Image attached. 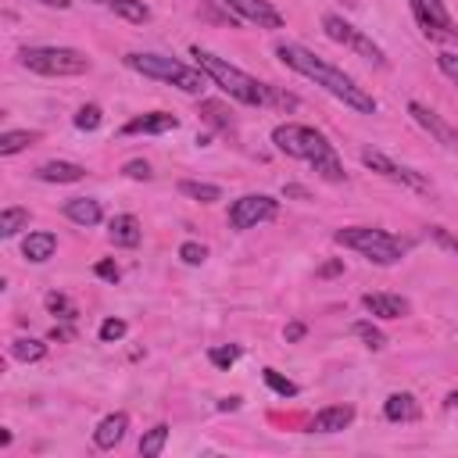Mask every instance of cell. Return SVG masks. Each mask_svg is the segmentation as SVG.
<instances>
[{
  "mask_svg": "<svg viewBox=\"0 0 458 458\" xmlns=\"http://www.w3.org/2000/svg\"><path fill=\"white\" fill-rule=\"evenodd\" d=\"M125 329H129V326H125L122 318H104V322H100V340H104V344H114V340L125 336Z\"/></svg>",
  "mask_w": 458,
  "mask_h": 458,
  "instance_id": "cell-35",
  "label": "cell"
},
{
  "mask_svg": "<svg viewBox=\"0 0 458 458\" xmlns=\"http://www.w3.org/2000/svg\"><path fill=\"white\" fill-rule=\"evenodd\" d=\"M21 229H29V208H4L0 211V236L11 240Z\"/></svg>",
  "mask_w": 458,
  "mask_h": 458,
  "instance_id": "cell-24",
  "label": "cell"
},
{
  "mask_svg": "<svg viewBox=\"0 0 458 458\" xmlns=\"http://www.w3.org/2000/svg\"><path fill=\"white\" fill-rule=\"evenodd\" d=\"M354 422V408L351 404H326L315 411L311 419V433H340Z\"/></svg>",
  "mask_w": 458,
  "mask_h": 458,
  "instance_id": "cell-15",
  "label": "cell"
},
{
  "mask_svg": "<svg viewBox=\"0 0 458 458\" xmlns=\"http://www.w3.org/2000/svg\"><path fill=\"white\" fill-rule=\"evenodd\" d=\"M415 25L422 29L426 39L433 43H458V21L444 7V0H408Z\"/></svg>",
  "mask_w": 458,
  "mask_h": 458,
  "instance_id": "cell-8",
  "label": "cell"
},
{
  "mask_svg": "<svg viewBox=\"0 0 458 458\" xmlns=\"http://www.w3.org/2000/svg\"><path fill=\"white\" fill-rule=\"evenodd\" d=\"M204 122H211L215 129H222V132H236V122L225 114V107L218 104V100H200V111H197Z\"/></svg>",
  "mask_w": 458,
  "mask_h": 458,
  "instance_id": "cell-26",
  "label": "cell"
},
{
  "mask_svg": "<svg viewBox=\"0 0 458 458\" xmlns=\"http://www.w3.org/2000/svg\"><path fill=\"white\" fill-rule=\"evenodd\" d=\"M193 57H197V68H204V75L215 82V86H222L233 100H240V104H268V97H272V86L268 82H258L254 75H247L243 68H236V64H229L225 57H218V54H211V50H200V47H193Z\"/></svg>",
  "mask_w": 458,
  "mask_h": 458,
  "instance_id": "cell-3",
  "label": "cell"
},
{
  "mask_svg": "<svg viewBox=\"0 0 458 458\" xmlns=\"http://www.w3.org/2000/svg\"><path fill=\"white\" fill-rule=\"evenodd\" d=\"M43 7H57V11H64V7H72V0H39Z\"/></svg>",
  "mask_w": 458,
  "mask_h": 458,
  "instance_id": "cell-42",
  "label": "cell"
},
{
  "mask_svg": "<svg viewBox=\"0 0 458 458\" xmlns=\"http://www.w3.org/2000/svg\"><path fill=\"white\" fill-rule=\"evenodd\" d=\"M122 172H125L129 179H143V182L150 179V165H147V161H140V157H136V161H125V168H122Z\"/></svg>",
  "mask_w": 458,
  "mask_h": 458,
  "instance_id": "cell-39",
  "label": "cell"
},
{
  "mask_svg": "<svg viewBox=\"0 0 458 458\" xmlns=\"http://www.w3.org/2000/svg\"><path fill=\"white\" fill-rule=\"evenodd\" d=\"M419 401L408 394V390H401V394H390L386 401H383V415L390 419V422H415L419 419Z\"/></svg>",
  "mask_w": 458,
  "mask_h": 458,
  "instance_id": "cell-20",
  "label": "cell"
},
{
  "mask_svg": "<svg viewBox=\"0 0 458 458\" xmlns=\"http://www.w3.org/2000/svg\"><path fill=\"white\" fill-rule=\"evenodd\" d=\"M179 258H182L186 265H200V261L208 258V247H204V243H197V240H186V243L179 247Z\"/></svg>",
  "mask_w": 458,
  "mask_h": 458,
  "instance_id": "cell-34",
  "label": "cell"
},
{
  "mask_svg": "<svg viewBox=\"0 0 458 458\" xmlns=\"http://www.w3.org/2000/svg\"><path fill=\"white\" fill-rule=\"evenodd\" d=\"M261 376H265V383H268L279 397H293V394H297V383H293V379H286V376H279L276 369H265Z\"/></svg>",
  "mask_w": 458,
  "mask_h": 458,
  "instance_id": "cell-31",
  "label": "cell"
},
{
  "mask_svg": "<svg viewBox=\"0 0 458 458\" xmlns=\"http://www.w3.org/2000/svg\"><path fill=\"white\" fill-rule=\"evenodd\" d=\"M179 193L190 197V200H200V204L222 200V186H215V182H197V179H182V182H179Z\"/></svg>",
  "mask_w": 458,
  "mask_h": 458,
  "instance_id": "cell-23",
  "label": "cell"
},
{
  "mask_svg": "<svg viewBox=\"0 0 458 458\" xmlns=\"http://www.w3.org/2000/svg\"><path fill=\"white\" fill-rule=\"evenodd\" d=\"M93 4H104V7H107V4H111V0H93Z\"/></svg>",
  "mask_w": 458,
  "mask_h": 458,
  "instance_id": "cell-45",
  "label": "cell"
},
{
  "mask_svg": "<svg viewBox=\"0 0 458 458\" xmlns=\"http://www.w3.org/2000/svg\"><path fill=\"white\" fill-rule=\"evenodd\" d=\"M218 408L222 411H236L240 408V397H225V401H218Z\"/></svg>",
  "mask_w": 458,
  "mask_h": 458,
  "instance_id": "cell-41",
  "label": "cell"
},
{
  "mask_svg": "<svg viewBox=\"0 0 458 458\" xmlns=\"http://www.w3.org/2000/svg\"><path fill=\"white\" fill-rule=\"evenodd\" d=\"M447 408H458V390H454V394H447Z\"/></svg>",
  "mask_w": 458,
  "mask_h": 458,
  "instance_id": "cell-44",
  "label": "cell"
},
{
  "mask_svg": "<svg viewBox=\"0 0 458 458\" xmlns=\"http://www.w3.org/2000/svg\"><path fill=\"white\" fill-rule=\"evenodd\" d=\"M336 272H340V265H336V261H333V265H326V268H322V272H318V276H336Z\"/></svg>",
  "mask_w": 458,
  "mask_h": 458,
  "instance_id": "cell-43",
  "label": "cell"
},
{
  "mask_svg": "<svg viewBox=\"0 0 458 458\" xmlns=\"http://www.w3.org/2000/svg\"><path fill=\"white\" fill-rule=\"evenodd\" d=\"M107 236H111L114 247H136L140 236H143L140 218H136V215H114V218L107 222Z\"/></svg>",
  "mask_w": 458,
  "mask_h": 458,
  "instance_id": "cell-17",
  "label": "cell"
},
{
  "mask_svg": "<svg viewBox=\"0 0 458 458\" xmlns=\"http://www.w3.org/2000/svg\"><path fill=\"white\" fill-rule=\"evenodd\" d=\"M236 21H254L258 29H283V14L268 0H222Z\"/></svg>",
  "mask_w": 458,
  "mask_h": 458,
  "instance_id": "cell-11",
  "label": "cell"
},
{
  "mask_svg": "<svg viewBox=\"0 0 458 458\" xmlns=\"http://www.w3.org/2000/svg\"><path fill=\"white\" fill-rule=\"evenodd\" d=\"M64 215H68L75 225H97V222L104 218L100 200H93V197H72V200L64 204Z\"/></svg>",
  "mask_w": 458,
  "mask_h": 458,
  "instance_id": "cell-21",
  "label": "cell"
},
{
  "mask_svg": "<svg viewBox=\"0 0 458 458\" xmlns=\"http://www.w3.org/2000/svg\"><path fill=\"white\" fill-rule=\"evenodd\" d=\"M100 122H104V114H100L97 104H82V107L75 111V129H82V132H93Z\"/></svg>",
  "mask_w": 458,
  "mask_h": 458,
  "instance_id": "cell-30",
  "label": "cell"
},
{
  "mask_svg": "<svg viewBox=\"0 0 458 458\" xmlns=\"http://www.w3.org/2000/svg\"><path fill=\"white\" fill-rule=\"evenodd\" d=\"M361 304H365V311L376 315V318H404V315L411 311L408 297H401V293H365Z\"/></svg>",
  "mask_w": 458,
  "mask_h": 458,
  "instance_id": "cell-14",
  "label": "cell"
},
{
  "mask_svg": "<svg viewBox=\"0 0 458 458\" xmlns=\"http://www.w3.org/2000/svg\"><path fill=\"white\" fill-rule=\"evenodd\" d=\"M18 61L36 75H82L89 72V57L75 47H21Z\"/></svg>",
  "mask_w": 458,
  "mask_h": 458,
  "instance_id": "cell-6",
  "label": "cell"
},
{
  "mask_svg": "<svg viewBox=\"0 0 458 458\" xmlns=\"http://www.w3.org/2000/svg\"><path fill=\"white\" fill-rule=\"evenodd\" d=\"M125 429H129V415H125V411H111V415H104L100 426L93 429V444H97L100 451H111V447H118V444L125 440Z\"/></svg>",
  "mask_w": 458,
  "mask_h": 458,
  "instance_id": "cell-16",
  "label": "cell"
},
{
  "mask_svg": "<svg viewBox=\"0 0 458 458\" xmlns=\"http://www.w3.org/2000/svg\"><path fill=\"white\" fill-rule=\"evenodd\" d=\"M93 272H97L100 279H107V283H118V279H122V268H118V265H114L111 258H104V261H97V265H93Z\"/></svg>",
  "mask_w": 458,
  "mask_h": 458,
  "instance_id": "cell-36",
  "label": "cell"
},
{
  "mask_svg": "<svg viewBox=\"0 0 458 458\" xmlns=\"http://www.w3.org/2000/svg\"><path fill=\"white\" fill-rule=\"evenodd\" d=\"M114 14H122L125 21H136V25H143L147 18H150V7L143 4V0H111L107 4Z\"/></svg>",
  "mask_w": 458,
  "mask_h": 458,
  "instance_id": "cell-28",
  "label": "cell"
},
{
  "mask_svg": "<svg viewBox=\"0 0 458 458\" xmlns=\"http://www.w3.org/2000/svg\"><path fill=\"white\" fill-rule=\"evenodd\" d=\"M276 57L286 64V68H293L297 75H304V79H311L315 86H322L329 97H336L340 104H347L351 111H358V114H376V97L369 93V89H361L347 72H340L336 64H329L326 57H318V54H311L308 47H301V43H276Z\"/></svg>",
  "mask_w": 458,
  "mask_h": 458,
  "instance_id": "cell-1",
  "label": "cell"
},
{
  "mask_svg": "<svg viewBox=\"0 0 458 458\" xmlns=\"http://www.w3.org/2000/svg\"><path fill=\"white\" fill-rule=\"evenodd\" d=\"M283 336H286V344H297V340L304 336V322H290V326L283 329Z\"/></svg>",
  "mask_w": 458,
  "mask_h": 458,
  "instance_id": "cell-40",
  "label": "cell"
},
{
  "mask_svg": "<svg viewBox=\"0 0 458 458\" xmlns=\"http://www.w3.org/2000/svg\"><path fill=\"white\" fill-rule=\"evenodd\" d=\"M54 250H57V236L54 233H29L25 240H21V254H25V261H32V265H43V261H50L54 258Z\"/></svg>",
  "mask_w": 458,
  "mask_h": 458,
  "instance_id": "cell-18",
  "label": "cell"
},
{
  "mask_svg": "<svg viewBox=\"0 0 458 458\" xmlns=\"http://www.w3.org/2000/svg\"><path fill=\"white\" fill-rule=\"evenodd\" d=\"M333 240L340 247H351L358 250L361 258L376 261V265H397L404 254H408V240L386 233V229H376V225H347V229H336Z\"/></svg>",
  "mask_w": 458,
  "mask_h": 458,
  "instance_id": "cell-5",
  "label": "cell"
},
{
  "mask_svg": "<svg viewBox=\"0 0 458 458\" xmlns=\"http://www.w3.org/2000/svg\"><path fill=\"white\" fill-rule=\"evenodd\" d=\"M36 179H43V182H79V179H86V168L75 165V161H43L36 168Z\"/></svg>",
  "mask_w": 458,
  "mask_h": 458,
  "instance_id": "cell-19",
  "label": "cell"
},
{
  "mask_svg": "<svg viewBox=\"0 0 458 458\" xmlns=\"http://www.w3.org/2000/svg\"><path fill=\"white\" fill-rule=\"evenodd\" d=\"M179 125V118L175 114H168V111H143V114H136V118H129L125 125H122V132L125 136H157V132H172Z\"/></svg>",
  "mask_w": 458,
  "mask_h": 458,
  "instance_id": "cell-13",
  "label": "cell"
},
{
  "mask_svg": "<svg viewBox=\"0 0 458 458\" xmlns=\"http://www.w3.org/2000/svg\"><path fill=\"white\" fill-rule=\"evenodd\" d=\"M429 236H433L440 247H447V250H454V254H458V236H451L444 225H429Z\"/></svg>",
  "mask_w": 458,
  "mask_h": 458,
  "instance_id": "cell-38",
  "label": "cell"
},
{
  "mask_svg": "<svg viewBox=\"0 0 458 458\" xmlns=\"http://www.w3.org/2000/svg\"><path fill=\"white\" fill-rule=\"evenodd\" d=\"M279 211V200L268 193H243L229 204V225L233 229H254L261 222H272Z\"/></svg>",
  "mask_w": 458,
  "mask_h": 458,
  "instance_id": "cell-9",
  "label": "cell"
},
{
  "mask_svg": "<svg viewBox=\"0 0 458 458\" xmlns=\"http://www.w3.org/2000/svg\"><path fill=\"white\" fill-rule=\"evenodd\" d=\"M322 29H326V36L333 39V43H340V47H347V50H354L358 57H369L372 64H379V68H386V54H383V47L379 43H372V36H365L361 29H354L347 18H340V14H322Z\"/></svg>",
  "mask_w": 458,
  "mask_h": 458,
  "instance_id": "cell-7",
  "label": "cell"
},
{
  "mask_svg": "<svg viewBox=\"0 0 458 458\" xmlns=\"http://www.w3.org/2000/svg\"><path fill=\"white\" fill-rule=\"evenodd\" d=\"M47 311L57 315V318H75V308L68 304L64 293H47Z\"/></svg>",
  "mask_w": 458,
  "mask_h": 458,
  "instance_id": "cell-32",
  "label": "cell"
},
{
  "mask_svg": "<svg viewBox=\"0 0 458 458\" xmlns=\"http://www.w3.org/2000/svg\"><path fill=\"white\" fill-rule=\"evenodd\" d=\"M208 358H211V365L229 369V365L240 358V347H236V344H229V347H211V351H208Z\"/></svg>",
  "mask_w": 458,
  "mask_h": 458,
  "instance_id": "cell-33",
  "label": "cell"
},
{
  "mask_svg": "<svg viewBox=\"0 0 458 458\" xmlns=\"http://www.w3.org/2000/svg\"><path fill=\"white\" fill-rule=\"evenodd\" d=\"M272 143H276V150H279V154L297 157V161H308V165H311L326 182H344V179H347L340 154H336V150H333V143H329L318 129H311V125L283 122V125H276V129H272Z\"/></svg>",
  "mask_w": 458,
  "mask_h": 458,
  "instance_id": "cell-2",
  "label": "cell"
},
{
  "mask_svg": "<svg viewBox=\"0 0 458 458\" xmlns=\"http://www.w3.org/2000/svg\"><path fill=\"white\" fill-rule=\"evenodd\" d=\"M43 354H47V344L43 340H32V336L11 340V358H18V361H39Z\"/></svg>",
  "mask_w": 458,
  "mask_h": 458,
  "instance_id": "cell-27",
  "label": "cell"
},
{
  "mask_svg": "<svg viewBox=\"0 0 458 458\" xmlns=\"http://www.w3.org/2000/svg\"><path fill=\"white\" fill-rule=\"evenodd\" d=\"M408 114H411V118H415V122H419V125H422L437 143H444L451 154H458V129H454V125H447L433 107H426V104L411 100V104H408Z\"/></svg>",
  "mask_w": 458,
  "mask_h": 458,
  "instance_id": "cell-12",
  "label": "cell"
},
{
  "mask_svg": "<svg viewBox=\"0 0 458 458\" xmlns=\"http://www.w3.org/2000/svg\"><path fill=\"white\" fill-rule=\"evenodd\" d=\"M437 68L458 86V54H440V57H437Z\"/></svg>",
  "mask_w": 458,
  "mask_h": 458,
  "instance_id": "cell-37",
  "label": "cell"
},
{
  "mask_svg": "<svg viewBox=\"0 0 458 458\" xmlns=\"http://www.w3.org/2000/svg\"><path fill=\"white\" fill-rule=\"evenodd\" d=\"M125 68L140 72L143 79H157V82H168V86H179L182 93H200L211 79L204 75V68H190L175 57H165V54H147V50H132L122 57Z\"/></svg>",
  "mask_w": 458,
  "mask_h": 458,
  "instance_id": "cell-4",
  "label": "cell"
},
{
  "mask_svg": "<svg viewBox=\"0 0 458 458\" xmlns=\"http://www.w3.org/2000/svg\"><path fill=\"white\" fill-rule=\"evenodd\" d=\"M361 165H365V168H372V172H379V175H383V179H390V182L408 186V190H419V193H426V190H429V182H426L415 168L397 165L390 154H383V150H376V147H361Z\"/></svg>",
  "mask_w": 458,
  "mask_h": 458,
  "instance_id": "cell-10",
  "label": "cell"
},
{
  "mask_svg": "<svg viewBox=\"0 0 458 458\" xmlns=\"http://www.w3.org/2000/svg\"><path fill=\"white\" fill-rule=\"evenodd\" d=\"M351 333H354L369 351H383V347H386V336H383L372 322H354V326H351Z\"/></svg>",
  "mask_w": 458,
  "mask_h": 458,
  "instance_id": "cell-29",
  "label": "cell"
},
{
  "mask_svg": "<svg viewBox=\"0 0 458 458\" xmlns=\"http://www.w3.org/2000/svg\"><path fill=\"white\" fill-rule=\"evenodd\" d=\"M36 140H39L36 129H11V132L0 136V157H11V154H18V150L32 147Z\"/></svg>",
  "mask_w": 458,
  "mask_h": 458,
  "instance_id": "cell-22",
  "label": "cell"
},
{
  "mask_svg": "<svg viewBox=\"0 0 458 458\" xmlns=\"http://www.w3.org/2000/svg\"><path fill=\"white\" fill-rule=\"evenodd\" d=\"M165 444H168V426L157 422V426H150V429L140 437V454H143V458H157V454L165 451Z\"/></svg>",
  "mask_w": 458,
  "mask_h": 458,
  "instance_id": "cell-25",
  "label": "cell"
}]
</instances>
